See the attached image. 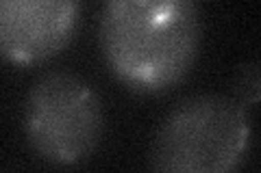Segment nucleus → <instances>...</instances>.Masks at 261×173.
Listing matches in <instances>:
<instances>
[{
	"mask_svg": "<svg viewBox=\"0 0 261 173\" xmlns=\"http://www.w3.org/2000/svg\"><path fill=\"white\" fill-rule=\"evenodd\" d=\"M102 130L100 97L83 78L50 72L31 87L24 104V134L42 160L59 167L87 160Z\"/></svg>",
	"mask_w": 261,
	"mask_h": 173,
	"instance_id": "obj_3",
	"label": "nucleus"
},
{
	"mask_svg": "<svg viewBox=\"0 0 261 173\" xmlns=\"http://www.w3.org/2000/svg\"><path fill=\"white\" fill-rule=\"evenodd\" d=\"M248 143L250 123L242 102L194 95L161 121L148 158L163 173H226L242 162Z\"/></svg>",
	"mask_w": 261,
	"mask_h": 173,
	"instance_id": "obj_2",
	"label": "nucleus"
},
{
	"mask_svg": "<svg viewBox=\"0 0 261 173\" xmlns=\"http://www.w3.org/2000/svg\"><path fill=\"white\" fill-rule=\"evenodd\" d=\"M81 0H0V59L29 67L50 61L74 39Z\"/></svg>",
	"mask_w": 261,
	"mask_h": 173,
	"instance_id": "obj_4",
	"label": "nucleus"
},
{
	"mask_svg": "<svg viewBox=\"0 0 261 173\" xmlns=\"http://www.w3.org/2000/svg\"><path fill=\"white\" fill-rule=\"evenodd\" d=\"M100 44L111 74L128 91L166 93L198 59L196 0H105Z\"/></svg>",
	"mask_w": 261,
	"mask_h": 173,
	"instance_id": "obj_1",
	"label": "nucleus"
}]
</instances>
